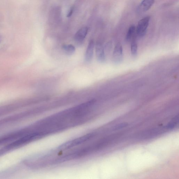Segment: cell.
<instances>
[{"label":"cell","mask_w":179,"mask_h":179,"mask_svg":"<svg viewBox=\"0 0 179 179\" xmlns=\"http://www.w3.org/2000/svg\"><path fill=\"white\" fill-rule=\"evenodd\" d=\"M136 29L135 26L134 25L131 26L129 28L128 32L127 34L126 38V40H130L134 34Z\"/></svg>","instance_id":"8"},{"label":"cell","mask_w":179,"mask_h":179,"mask_svg":"<svg viewBox=\"0 0 179 179\" xmlns=\"http://www.w3.org/2000/svg\"><path fill=\"white\" fill-rule=\"evenodd\" d=\"M62 49L64 53L68 56H71L75 53V47L72 45H63Z\"/></svg>","instance_id":"7"},{"label":"cell","mask_w":179,"mask_h":179,"mask_svg":"<svg viewBox=\"0 0 179 179\" xmlns=\"http://www.w3.org/2000/svg\"><path fill=\"white\" fill-rule=\"evenodd\" d=\"M127 125V123H123L120 124L118 125L117 126H115L113 128L114 130H117L121 128H124L125 127H126Z\"/></svg>","instance_id":"10"},{"label":"cell","mask_w":179,"mask_h":179,"mask_svg":"<svg viewBox=\"0 0 179 179\" xmlns=\"http://www.w3.org/2000/svg\"><path fill=\"white\" fill-rule=\"evenodd\" d=\"M88 28L84 27L79 29L75 36V41L78 46H80L83 43L88 32Z\"/></svg>","instance_id":"3"},{"label":"cell","mask_w":179,"mask_h":179,"mask_svg":"<svg viewBox=\"0 0 179 179\" xmlns=\"http://www.w3.org/2000/svg\"><path fill=\"white\" fill-rule=\"evenodd\" d=\"M138 45L136 42L133 41L131 45V54L133 56H136L138 53Z\"/></svg>","instance_id":"9"},{"label":"cell","mask_w":179,"mask_h":179,"mask_svg":"<svg viewBox=\"0 0 179 179\" xmlns=\"http://www.w3.org/2000/svg\"><path fill=\"white\" fill-rule=\"evenodd\" d=\"M74 7H71V8L70 9L69 12L68 13L67 17H69L71 16V15H72V14H73V11H74Z\"/></svg>","instance_id":"11"},{"label":"cell","mask_w":179,"mask_h":179,"mask_svg":"<svg viewBox=\"0 0 179 179\" xmlns=\"http://www.w3.org/2000/svg\"><path fill=\"white\" fill-rule=\"evenodd\" d=\"M150 19V17H146L142 19L139 22L136 29V34L139 37H141L145 35L149 25Z\"/></svg>","instance_id":"1"},{"label":"cell","mask_w":179,"mask_h":179,"mask_svg":"<svg viewBox=\"0 0 179 179\" xmlns=\"http://www.w3.org/2000/svg\"><path fill=\"white\" fill-rule=\"evenodd\" d=\"M154 3V0H143L139 6L138 11L140 12H146L151 8Z\"/></svg>","instance_id":"6"},{"label":"cell","mask_w":179,"mask_h":179,"mask_svg":"<svg viewBox=\"0 0 179 179\" xmlns=\"http://www.w3.org/2000/svg\"><path fill=\"white\" fill-rule=\"evenodd\" d=\"M96 54L97 60L99 62L102 63L105 61L106 57L104 47L100 43H97L96 45Z\"/></svg>","instance_id":"5"},{"label":"cell","mask_w":179,"mask_h":179,"mask_svg":"<svg viewBox=\"0 0 179 179\" xmlns=\"http://www.w3.org/2000/svg\"><path fill=\"white\" fill-rule=\"evenodd\" d=\"M123 52L122 46L119 43L116 45L113 51L112 60L114 64H119L123 61Z\"/></svg>","instance_id":"2"},{"label":"cell","mask_w":179,"mask_h":179,"mask_svg":"<svg viewBox=\"0 0 179 179\" xmlns=\"http://www.w3.org/2000/svg\"><path fill=\"white\" fill-rule=\"evenodd\" d=\"M94 41L92 40H91L87 45L85 53L84 60L86 62L89 63L92 60L94 55Z\"/></svg>","instance_id":"4"}]
</instances>
